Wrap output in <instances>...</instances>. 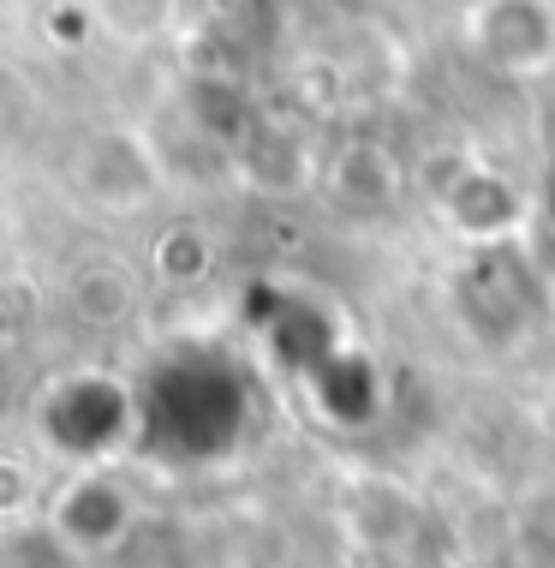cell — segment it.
Returning a JSON list of instances; mask_svg holds the SVG:
<instances>
[{
    "instance_id": "6da1fadb",
    "label": "cell",
    "mask_w": 555,
    "mask_h": 568,
    "mask_svg": "<svg viewBox=\"0 0 555 568\" xmlns=\"http://www.w3.org/2000/svg\"><path fill=\"white\" fill-rule=\"evenodd\" d=\"M137 520H144V503L126 473H114L107 460H79L72 479H60V490L49 497V532L60 550L84 562L120 557L132 545Z\"/></svg>"
},
{
    "instance_id": "7a4b0ae2",
    "label": "cell",
    "mask_w": 555,
    "mask_h": 568,
    "mask_svg": "<svg viewBox=\"0 0 555 568\" xmlns=\"http://www.w3.org/2000/svg\"><path fill=\"white\" fill-rule=\"evenodd\" d=\"M72 192L90 210L107 216H132V210L156 204L167 192V156L162 144H150L137 126H102L90 132L72 156Z\"/></svg>"
},
{
    "instance_id": "3957f363",
    "label": "cell",
    "mask_w": 555,
    "mask_h": 568,
    "mask_svg": "<svg viewBox=\"0 0 555 568\" xmlns=\"http://www.w3.org/2000/svg\"><path fill=\"white\" fill-rule=\"evenodd\" d=\"M132 425H137V407H132L126 383L107 372L60 377L49 389V402H42V437L79 460H107L132 437Z\"/></svg>"
},
{
    "instance_id": "277c9868",
    "label": "cell",
    "mask_w": 555,
    "mask_h": 568,
    "mask_svg": "<svg viewBox=\"0 0 555 568\" xmlns=\"http://www.w3.org/2000/svg\"><path fill=\"white\" fill-rule=\"evenodd\" d=\"M466 42L502 79H537L555 67V0H472Z\"/></svg>"
},
{
    "instance_id": "5b68a950",
    "label": "cell",
    "mask_w": 555,
    "mask_h": 568,
    "mask_svg": "<svg viewBox=\"0 0 555 568\" xmlns=\"http://www.w3.org/2000/svg\"><path fill=\"white\" fill-rule=\"evenodd\" d=\"M322 150L287 120H251L245 132H234V168L239 180H251L257 192L275 197H299L322 180Z\"/></svg>"
},
{
    "instance_id": "8992f818",
    "label": "cell",
    "mask_w": 555,
    "mask_h": 568,
    "mask_svg": "<svg viewBox=\"0 0 555 568\" xmlns=\"http://www.w3.org/2000/svg\"><path fill=\"white\" fill-rule=\"evenodd\" d=\"M442 216L472 252H490V245H507V234L520 227V192L507 186L490 168H460L449 186L436 192Z\"/></svg>"
},
{
    "instance_id": "52a82bcc",
    "label": "cell",
    "mask_w": 555,
    "mask_h": 568,
    "mask_svg": "<svg viewBox=\"0 0 555 568\" xmlns=\"http://www.w3.org/2000/svg\"><path fill=\"white\" fill-rule=\"evenodd\" d=\"M322 186L341 197L347 210H389L400 197V162L377 138H352L322 162Z\"/></svg>"
},
{
    "instance_id": "ba28073f",
    "label": "cell",
    "mask_w": 555,
    "mask_h": 568,
    "mask_svg": "<svg viewBox=\"0 0 555 568\" xmlns=\"http://www.w3.org/2000/svg\"><path fill=\"white\" fill-rule=\"evenodd\" d=\"M66 312L79 317V324H90V329L126 324V317L137 312V275L126 264H107V257L79 264L66 275Z\"/></svg>"
},
{
    "instance_id": "9c48e42d",
    "label": "cell",
    "mask_w": 555,
    "mask_h": 568,
    "mask_svg": "<svg viewBox=\"0 0 555 568\" xmlns=\"http://www.w3.org/2000/svg\"><path fill=\"white\" fill-rule=\"evenodd\" d=\"M96 19L114 42L126 49H150L179 24V0H96Z\"/></svg>"
}]
</instances>
